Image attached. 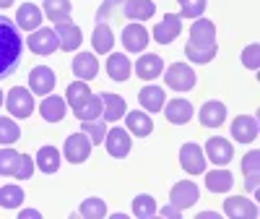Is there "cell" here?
<instances>
[{
    "label": "cell",
    "mask_w": 260,
    "mask_h": 219,
    "mask_svg": "<svg viewBox=\"0 0 260 219\" xmlns=\"http://www.w3.org/2000/svg\"><path fill=\"white\" fill-rule=\"evenodd\" d=\"M122 45H125L127 52H138V55H141V52L146 50V45H148V32H146V26L138 24V21L127 24V26L122 29Z\"/></svg>",
    "instance_id": "9"
},
{
    "label": "cell",
    "mask_w": 260,
    "mask_h": 219,
    "mask_svg": "<svg viewBox=\"0 0 260 219\" xmlns=\"http://www.w3.org/2000/svg\"><path fill=\"white\" fill-rule=\"evenodd\" d=\"M81 130L91 139V144H102L104 136H107V120H99V118H94V120H83Z\"/></svg>",
    "instance_id": "38"
},
{
    "label": "cell",
    "mask_w": 260,
    "mask_h": 219,
    "mask_svg": "<svg viewBox=\"0 0 260 219\" xmlns=\"http://www.w3.org/2000/svg\"><path fill=\"white\" fill-rule=\"evenodd\" d=\"M91 157V139L83 133H73L65 139V159H68L71 165H81Z\"/></svg>",
    "instance_id": "4"
},
{
    "label": "cell",
    "mask_w": 260,
    "mask_h": 219,
    "mask_svg": "<svg viewBox=\"0 0 260 219\" xmlns=\"http://www.w3.org/2000/svg\"><path fill=\"white\" fill-rule=\"evenodd\" d=\"M16 162H18L16 149H0V175H13Z\"/></svg>",
    "instance_id": "43"
},
{
    "label": "cell",
    "mask_w": 260,
    "mask_h": 219,
    "mask_svg": "<svg viewBox=\"0 0 260 219\" xmlns=\"http://www.w3.org/2000/svg\"><path fill=\"white\" fill-rule=\"evenodd\" d=\"M21 50H24V39L18 34V26L11 18L0 16V81L18 68Z\"/></svg>",
    "instance_id": "1"
},
{
    "label": "cell",
    "mask_w": 260,
    "mask_h": 219,
    "mask_svg": "<svg viewBox=\"0 0 260 219\" xmlns=\"http://www.w3.org/2000/svg\"><path fill=\"white\" fill-rule=\"evenodd\" d=\"M224 118H226V104L224 102L211 99L201 107V125L203 128H219V125H224Z\"/></svg>",
    "instance_id": "18"
},
{
    "label": "cell",
    "mask_w": 260,
    "mask_h": 219,
    "mask_svg": "<svg viewBox=\"0 0 260 219\" xmlns=\"http://www.w3.org/2000/svg\"><path fill=\"white\" fill-rule=\"evenodd\" d=\"M224 214L232 219H257V206L245 196H229L224 201Z\"/></svg>",
    "instance_id": "14"
},
{
    "label": "cell",
    "mask_w": 260,
    "mask_h": 219,
    "mask_svg": "<svg viewBox=\"0 0 260 219\" xmlns=\"http://www.w3.org/2000/svg\"><path fill=\"white\" fill-rule=\"evenodd\" d=\"M91 45H94V50L99 52V55H104V52H110L112 50V45H115V34H112V29H110V24H96V29H94V34H91Z\"/></svg>",
    "instance_id": "29"
},
{
    "label": "cell",
    "mask_w": 260,
    "mask_h": 219,
    "mask_svg": "<svg viewBox=\"0 0 260 219\" xmlns=\"http://www.w3.org/2000/svg\"><path fill=\"white\" fill-rule=\"evenodd\" d=\"M55 34H57V45L65 52H73L81 45V29L73 24V21H57L55 24Z\"/></svg>",
    "instance_id": "13"
},
{
    "label": "cell",
    "mask_w": 260,
    "mask_h": 219,
    "mask_svg": "<svg viewBox=\"0 0 260 219\" xmlns=\"http://www.w3.org/2000/svg\"><path fill=\"white\" fill-rule=\"evenodd\" d=\"M164 81L175 92H190L195 86V71L190 68L187 63H172L167 68V73H164Z\"/></svg>",
    "instance_id": "3"
},
{
    "label": "cell",
    "mask_w": 260,
    "mask_h": 219,
    "mask_svg": "<svg viewBox=\"0 0 260 219\" xmlns=\"http://www.w3.org/2000/svg\"><path fill=\"white\" fill-rule=\"evenodd\" d=\"M130 71H133V65H130V60L120 52H112L110 58H107V73H110L112 81H127L130 78Z\"/></svg>",
    "instance_id": "28"
},
{
    "label": "cell",
    "mask_w": 260,
    "mask_h": 219,
    "mask_svg": "<svg viewBox=\"0 0 260 219\" xmlns=\"http://www.w3.org/2000/svg\"><path fill=\"white\" fill-rule=\"evenodd\" d=\"M206 154H208V159L213 165L226 167L232 162V157H234V146L226 139H221V136H213V139L206 141Z\"/></svg>",
    "instance_id": "10"
},
{
    "label": "cell",
    "mask_w": 260,
    "mask_h": 219,
    "mask_svg": "<svg viewBox=\"0 0 260 219\" xmlns=\"http://www.w3.org/2000/svg\"><path fill=\"white\" fill-rule=\"evenodd\" d=\"M164 115L169 123L175 125H185L190 118H192V104L187 99H172V102H164Z\"/></svg>",
    "instance_id": "21"
},
{
    "label": "cell",
    "mask_w": 260,
    "mask_h": 219,
    "mask_svg": "<svg viewBox=\"0 0 260 219\" xmlns=\"http://www.w3.org/2000/svg\"><path fill=\"white\" fill-rule=\"evenodd\" d=\"M102 97V115H104V120L107 123H115V120H120L122 115H125V99L122 97H117V94H112V92H102L99 94Z\"/></svg>",
    "instance_id": "22"
},
{
    "label": "cell",
    "mask_w": 260,
    "mask_h": 219,
    "mask_svg": "<svg viewBox=\"0 0 260 219\" xmlns=\"http://www.w3.org/2000/svg\"><path fill=\"white\" fill-rule=\"evenodd\" d=\"M190 42L192 45H213L216 42V24L208 18H198V21H192V26H190Z\"/></svg>",
    "instance_id": "17"
},
{
    "label": "cell",
    "mask_w": 260,
    "mask_h": 219,
    "mask_svg": "<svg viewBox=\"0 0 260 219\" xmlns=\"http://www.w3.org/2000/svg\"><path fill=\"white\" fill-rule=\"evenodd\" d=\"M257 159H260L257 149L247 151L242 159V172L247 175V190H257Z\"/></svg>",
    "instance_id": "35"
},
{
    "label": "cell",
    "mask_w": 260,
    "mask_h": 219,
    "mask_svg": "<svg viewBox=\"0 0 260 219\" xmlns=\"http://www.w3.org/2000/svg\"><path fill=\"white\" fill-rule=\"evenodd\" d=\"M21 139V128L11 118H0V144H16Z\"/></svg>",
    "instance_id": "40"
},
{
    "label": "cell",
    "mask_w": 260,
    "mask_h": 219,
    "mask_svg": "<svg viewBox=\"0 0 260 219\" xmlns=\"http://www.w3.org/2000/svg\"><path fill=\"white\" fill-rule=\"evenodd\" d=\"M24 204V190L18 185H0V206L3 209H18Z\"/></svg>",
    "instance_id": "36"
},
{
    "label": "cell",
    "mask_w": 260,
    "mask_h": 219,
    "mask_svg": "<svg viewBox=\"0 0 260 219\" xmlns=\"http://www.w3.org/2000/svg\"><path fill=\"white\" fill-rule=\"evenodd\" d=\"M39 115H42V120H47V123H60L65 118V99H60L55 94H47L45 99H42V104H39Z\"/></svg>",
    "instance_id": "23"
},
{
    "label": "cell",
    "mask_w": 260,
    "mask_h": 219,
    "mask_svg": "<svg viewBox=\"0 0 260 219\" xmlns=\"http://www.w3.org/2000/svg\"><path fill=\"white\" fill-rule=\"evenodd\" d=\"M180 165L182 170H187L190 175H203L206 170V157H203V149L198 144H185L180 149Z\"/></svg>",
    "instance_id": "11"
},
{
    "label": "cell",
    "mask_w": 260,
    "mask_h": 219,
    "mask_svg": "<svg viewBox=\"0 0 260 219\" xmlns=\"http://www.w3.org/2000/svg\"><path fill=\"white\" fill-rule=\"evenodd\" d=\"M161 68H164V63L159 55H141V60L136 63V73L143 81H154L156 76H161Z\"/></svg>",
    "instance_id": "27"
},
{
    "label": "cell",
    "mask_w": 260,
    "mask_h": 219,
    "mask_svg": "<svg viewBox=\"0 0 260 219\" xmlns=\"http://www.w3.org/2000/svg\"><path fill=\"white\" fill-rule=\"evenodd\" d=\"M78 214L86 216V219H102V216H107V204L102 199H96V196H91V199H86L81 204Z\"/></svg>",
    "instance_id": "37"
},
{
    "label": "cell",
    "mask_w": 260,
    "mask_h": 219,
    "mask_svg": "<svg viewBox=\"0 0 260 219\" xmlns=\"http://www.w3.org/2000/svg\"><path fill=\"white\" fill-rule=\"evenodd\" d=\"M232 136L240 144H252L257 139V120L252 115H237L232 123Z\"/></svg>",
    "instance_id": "16"
},
{
    "label": "cell",
    "mask_w": 260,
    "mask_h": 219,
    "mask_svg": "<svg viewBox=\"0 0 260 219\" xmlns=\"http://www.w3.org/2000/svg\"><path fill=\"white\" fill-rule=\"evenodd\" d=\"M3 104L8 107V113L13 118H18V120L21 118H29L34 113V97H31L29 89H24V86H13Z\"/></svg>",
    "instance_id": "2"
},
{
    "label": "cell",
    "mask_w": 260,
    "mask_h": 219,
    "mask_svg": "<svg viewBox=\"0 0 260 219\" xmlns=\"http://www.w3.org/2000/svg\"><path fill=\"white\" fill-rule=\"evenodd\" d=\"M39 24H42V11L34 3H24L18 8V13H16V26L18 29L34 32V29H39Z\"/></svg>",
    "instance_id": "26"
},
{
    "label": "cell",
    "mask_w": 260,
    "mask_h": 219,
    "mask_svg": "<svg viewBox=\"0 0 260 219\" xmlns=\"http://www.w3.org/2000/svg\"><path fill=\"white\" fill-rule=\"evenodd\" d=\"M182 211L180 209H175V206H169V209H161V216H180Z\"/></svg>",
    "instance_id": "47"
},
{
    "label": "cell",
    "mask_w": 260,
    "mask_h": 219,
    "mask_svg": "<svg viewBox=\"0 0 260 219\" xmlns=\"http://www.w3.org/2000/svg\"><path fill=\"white\" fill-rule=\"evenodd\" d=\"M26 42H29V50L34 55H52L57 50V34H55V29L39 26V29L31 32V37Z\"/></svg>",
    "instance_id": "6"
},
{
    "label": "cell",
    "mask_w": 260,
    "mask_h": 219,
    "mask_svg": "<svg viewBox=\"0 0 260 219\" xmlns=\"http://www.w3.org/2000/svg\"><path fill=\"white\" fill-rule=\"evenodd\" d=\"M18 216H21V219H39L42 214H39L37 209H26V211H18Z\"/></svg>",
    "instance_id": "46"
},
{
    "label": "cell",
    "mask_w": 260,
    "mask_h": 219,
    "mask_svg": "<svg viewBox=\"0 0 260 219\" xmlns=\"http://www.w3.org/2000/svg\"><path fill=\"white\" fill-rule=\"evenodd\" d=\"M177 3L182 8L180 16H185V18H201L206 11V0H177Z\"/></svg>",
    "instance_id": "42"
},
{
    "label": "cell",
    "mask_w": 260,
    "mask_h": 219,
    "mask_svg": "<svg viewBox=\"0 0 260 219\" xmlns=\"http://www.w3.org/2000/svg\"><path fill=\"white\" fill-rule=\"evenodd\" d=\"M29 86H31V94L37 97H47L52 89H55V73L52 68H47V65H37V68H31L29 73Z\"/></svg>",
    "instance_id": "7"
},
{
    "label": "cell",
    "mask_w": 260,
    "mask_h": 219,
    "mask_svg": "<svg viewBox=\"0 0 260 219\" xmlns=\"http://www.w3.org/2000/svg\"><path fill=\"white\" fill-rule=\"evenodd\" d=\"M138 102H141L143 110H148V113H161V107H164V102H167V94H164L161 86L148 84V86H143V89H141Z\"/></svg>",
    "instance_id": "19"
},
{
    "label": "cell",
    "mask_w": 260,
    "mask_h": 219,
    "mask_svg": "<svg viewBox=\"0 0 260 219\" xmlns=\"http://www.w3.org/2000/svg\"><path fill=\"white\" fill-rule=\"evenodd\" d=\"M104 144H107V151H110L115 159H125V157L130 154V133H127L125 128H112V130H107Z\"/></svg>",
    "instance_id": "12"
},
{
    "label": "cell",
    "mask_w": 260,
    "mask_h": 219,
    "mask_svg": "<svg viewBox=\"0 0 260 219\" xmlns=\"http://www.w3.org/2000/svg\"><path fill=\"white\" fill-rule=\"evenodd\" d=\"M13 6V0H0V8H11Z\"/></svg>",
    "instance_id": "48"
},
{
    "label": "cell",
    "mask_w": 260,
    "mask_h": 219,
    "mask_svg": "<svg viewBox=\"0 0 260 219\" xmlns=\"http://www.w3.org/2000/svg\"><path fill=\"white\" fill-rule=\"evenodd\" d=\"M102 107H104V104H102V97H99V94H91L89 102H86L78 113H76V118H78V120H94V118L102 115Z\"/></svg>",
    "instance_id": "39"
},
{
    "label": "cell",
    "mask_w": 260,
    "mask_h": 219,
    "mask_svg": "<svg viewBox=\"0 0 260 219\" xmlns=\"http://www.w3.org/2000/svg\"><path fill=\"white\" fill-rule=\"evenodd\" d=\"M89 97H91V89H89V84H83V81L71 84L68 92H65V102L73 107V113H78V110L89 102Z\"/></svg>",
    "instance_id": "30"
},
{
    "label": "cell",
    "mask_w": 260,
    "mask_h": 219,
    "mask_svg": "<svg viewBox=\"0 0 260 219\" xmlns=\"http://www.w3.org/2000/svg\"><path fill=\"white\" fill-rule=\"evenodd\" d=\"M34 175V159L29 154H18V162L13 167V178L16 180H29Z\"/></svg>",
    "instance_id": "41"
},
{
    "label": "cell",
    "mask_w": 260,
    "mask_h": 219,
    "mask_svg": "<svg viewBox=\"0 0 260 219\" xmlns=\"http://www.w3.org/2000/svg\"><path fill=\"white\" fill-rule=\"evenodd\" d=\"M3 99H6V97H3V89H0V107H3Z\"/></svg>",
    "instance_id": "49"
},
{
    "label": "cell",
    "mask_w": 260,
    "mask_h": 219,
    "mask_svg": "<svg viewBox=\"0 0 260 219\" xmlns=\"http://www.w3.org/2000/svg\"><path fill=\"white\" fill-rule=\"evenodd\" d=\"M156 214H159V206H156V201L151 199V196L141 193V196H136V199H133V216L151 219V216H156Z\"/></svg>",
    "instance_id": "34"
},
{
    "label": "cell",
    "mask_w": 260,
    "mask_h": 219,
    "mask_svg": "<svg viewBox=\"0 0 260 219\" xmlns=\"http://www.w3.org/2000/svg\"><path fill=\"white\" fill-rule=\"evenodd\" d=\"M182 32V16L180 13H167L159 24L154 26V39L159 45H169V42H175Z\"/></svg>",
    "instance_id": "5"
},
{
    "label": "cell",
    "mask_w": 260,
    "mask_h": 219,
    "mask_svg": "<svg viewBox=\"0 0 260 219\" xmlns=\"http://www.w3.org/2000/svg\"><path fill=\"white\" fill-rule=\"evenodd\" d=\"M125 125H127V133H133L138 139H146L151 136V130H154V123L146 113L141 110H133V113H125Z\"/></svg>",
    "instance_id": "20"
},
{
    "label": "cell",
    "mask_w": 260,
    "mask_h": 219,
    "mask_svg": "<svg viewBox=\"0 0 260 219\" xmlns=\"http://www.w3.org/2000/svg\"><path fill=\"white\" fill-rule=\"evenodd\" d=\"M45 16L50 21H68L71 18V0H45Z\"/></svg>",
    "instance_id": "33"
},
{
    "label": "cell",
    "mask_w": 260,
    "mask_h": 219,
    "mask_svg": "<svg viewBox=\"0 0 260 219\" xmlns=\"http://www.w3.org/2000/svg\"><path fill=\"white\" fill-rule=\"evenodd\" d=\"M71 68H73V76L78 81H91L99 73V60L91 52H78L73 58V63H71Z\"/></svg>",
    "instance_id": "15"
},
{
    "label": "cell",
    "mask_w": 260,
    "mask_h": 219,
    "mask_svg": "<svg viewBox=\"0 0 260 219\" xmlns=\"http://www.w3.org/2000/svg\"><path fill=\"white\" fill-rule=\"evenodd\" d=\"M122 13L130 21H148L151 16L156 13V6L151 0H125L122 3Z\"/></svg>",
    "instance_id": "24"
},
{
    "label": "cell",
    "mask_w": 260,
    "mask_h": 219,
    "mask_svg": "<svg viewBox=\"0 0 260 219\" xmlns=\"http://www.w3.org/2000/svg\"><path fill=\"white\" fill-rule=\"evenodd\" d=\"M257 52H260V47L255 45V42H252V45H247V47H245V52H242V63L247 65L250 71H255V68H257Z\"/></svg>",
    "instance_id": "45"
},
{
    "label": "cell",
    "mask_w": 260,
    "mask_h": 219,
    "mask_svg": "<svg viewBox=\"0 0 260 219\" xmlns=\"http://www.w3.org/2000/svg\"><path fill=\"white\" fill-rule=\"evenodd\" d=\"M232 185H234V175H232L226 167L206 172V188H208V190H213V193H226V190H232Z\"/></svg>",
    "instance_id": "25"
},
{
    "label": "cell",
    "mask_w": 260,
    "mask_h": 219,
    "mask_svg": "<svg viewBox=\"0 0 260 219\" xmlns=\"http://www.w3.org/2000/svg\"><path fill=\"white\" fill-rule=\"evenodd\" d=\"M37 167H39L42 172H47V175L57 172V167H60L57 149H55V146H42V149L37 151Z\"/></svg>",
    "instance_id": "32"
},
{
    "label": "cell",
    "mask_w": 260,
    "mask_h": 219,
    "mask_svg": "<svg viewBox=\"0 0 260 219\" xmlns=\"http://www.w3.org/2000/svg\"><path fill=\"white\" fill-rule=\"evenodd\" d=\"M122 3H125V0H104V6H102L99 13H96V21H107L110 16H115V11H117Z\"/></svg>",
    "instance_id": "44"
},
{
    "label": "cell",
    "mask_w": 260,
    "mask_h": 219,
    "mask_svg": "<svg viewBox=\"0 0 260 219\" xmlns=\"http://www.w3.org/2000/svg\"><path fill=\"white\" fill-rule=\"evenodd\" d=\"M216 42L213 45H192V42H187L185 45V55H187V60L190 63H201V65H206V63H211L213 58H216Z\"/></svg>",
    "instance_id": "31"
},
{
    "label": "cell",
    "mask_w": 260,
    "mask_h": 219,
    "mask_svg": "<svg viewBox=\"0 0 260 219\" xmlns=\"http://www.w3.org/2000/svg\"><path fill=\"white\" fill-rule=\"evenodd\" d=\"M198 196H201V190H198V185L195 183H190V180H182V183H177L175 188L169 190V201H172V206L175 209H190L195 201H198Z\"/></svg>",
    "instance_id": "8"
}]
</instances>
